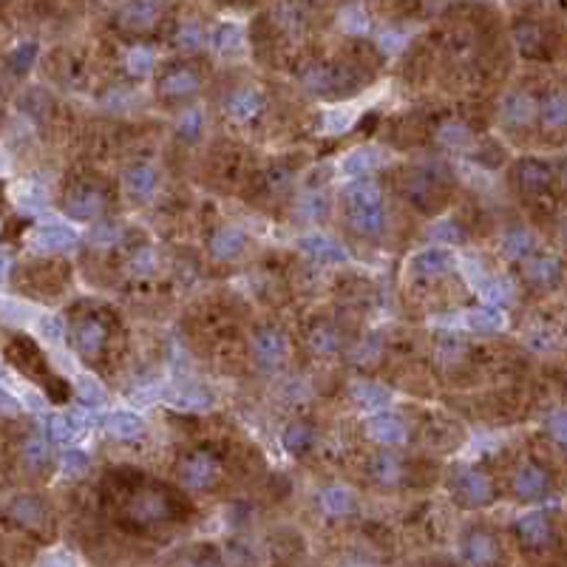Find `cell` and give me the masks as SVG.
<instances>
[{
  "instance_id": "f1b7e54d",
  "label": "cell",
  "mask_w": 567,
  "mask_h": 567,
  "mask_svg": "<svg viewBox=\"0 0 567 567\" xmlns=\"http://www.w3.org/2000/svg\"><path fill=\"white\" fill-rule=\"evenodd\" d=\"M454 267V256L442 247H429V250H420L412 258V270L423 278H437L442 273H449Z\"/></svg>"
},
{
  "instance_id": "52a82bcc",
  "label": "cell",
  "mask_w": 567,
  "mask_h": 567,
  "mask_svg": "<svg viewBox=\"0 0 567 567\" xmlns=\"http://www.w3.org/2000/svg\"><path fill=\"white\" fill-rule=\"evenodd\" d=\"M71 346L85 363H97L111 341V321L102 312H83L71 318Z\"/></svg>"
},
{
  "instance_id": "8992f818",
  "label": "cell",
  "mask_w": 567,
  "mask_h": 567,
  "mask_svg": "<svg viewBox=\"0 0 567 567\" xmlns=\"http://www.w3.org/2000/svg\"><path fill=\"white\" fill-rule=\"evenodd\" d=\"M224 476V463L213 449H190L176 463V480L188 491H213Z\"/></svg>"
},
{
  "instance_id": "44dd1931",
  "label": "cell",
  "mask_w": 567,
  "mask_h": 567,
  "mask_svg": "<svg viewBox=\"0 0 567 567\" xmlns=\"http://www.w3.org/2000/svg\"><path fill=\"white\" fill-rule=\"evenodd\" d=\"M264 111V94L256 85H236L233 92L224 97V114L239 122V126H247L256 117H261Z\"/></svg>"
},
{
  "instance_id": "277c9868",
  "label": "cell",
  "mask_w": 567,
  "mask_h": 567,
  "mask_svg": "<svg viewBox=\"0 0 567 567\" xmlns=\"http://www.w3.org/2000/svg\"><path fill=\"white\" fill-rule=\"evenodd\" d=\"M6 358H9V363L17 371H23L26 378H31V380H38L40 386H46V392L51 395V400L63 403L68 397L65 380L57 378L55 371H48V363L43 358L40 346L34 344L29 335H12V338L6 341Z\"/></svg>"
},
{
  "instance_id": "ba28073f",
  "label": "cell",
  "mask_w": 567,
  "mask_h": 567,
  "mask_svg": "<svg viewBox=\"0 0 567 567\" xmlns=\"http://www.w3.org/2000/svg\"><path fill=\"white\" fill-rule=\"evenodd\" d=\"M202 88V74L193 63H168L156 71L153 92L165 105H179L196 97Z\"/></svg>"
},
{
  "instance_id": "8d00e7d4",
  "label": "cell",
  "mask_w": 567,
  "mask_h": 567,
  "mask_svg": "<svg viewBox=\"0 0 567 567\" xmlns=\"http://www.w3.org/2000/svg\"><path fill=\"white\" fill-rule=\"evenodd\" d=\"M437 142H440L442 148H449V151L466 148L468 142H471V131H468V126H463V122L451 119V122H446V126H440Z\"/></svg>"
},
{
  "instance_id": "e575fe53",
  "label": "cell",
  "mask_w": 567,
  "mask_h": 567,
  "mask_svg": "<svg viewBox=\"0 0 567 567\" xmlns=\"http://www.w3.org/2000/svg\"><path fill=\"white\" fill-rule=\"evenodd\" d=\"M378 165H380L378 151H371V148H361V151H354L352 156H346L344 170H346L349 176H354V179H369V173L375 170Z\"/></svg>"
},
{
  "instance_id": "836d02e7",
  "label": "cell",
  "mask_w": 567,
  "mask_h": 567,
  "mask_svg": "<svg viewBox=\"0 0 567 567\" xmlns=\"http://www.w3.org/2000/svg\"><path fill=\"white\" fill-rule=\"evenodd\" d=\"M321 508L329 513V517H346V513L354 510V496H352V491H346L341 485H329L321 493Z\"/></svg>"
},
{
  "instance_id": "d590c367",
  "label": "cell",
  "mask_w": 567,
  "mask_h": 567,
  "mask_svg": "<svg viewBox=\"0 0 567 567\" xmlns=\"http://www.w3.org/2000/svg\"><path fill=\"white\" fill-rule=\"evenodd\" d=\"M38 55H40V48L34 46V43L14 46L9 55H6V71H12V74H17V77H23L26 71L34 65V60H38Z\"/></svg>"
},
{
  "instance_id": "2e32d148",
  "label": "cell",
  "mask_w": 567,
  "mask_h": 567,
  "mask_svg": "<svg viewBox=\"0 0 567 567\" xmlns=\"http://www.w3.org/2000/svg\"><path fill=\"white\" fill-rule=\"evenodd\" d=\"M564 278V261L559 256H534L522 264V281L525 287L536 290V292H547L556 290Z\"/></svg>"
},
{
  "instance_id": "ab89813d",
  "label": "cell",
  "mask_w": 567,
  "mask_h": 567,
  "mask_svg": "<svg viewBox=\"0 0 567 567\" xmlns=\"http://www.w3.org/2000/svg\"><path fill=\"white\" fill-rule=\"evenodd\" d=\"M48 440L51 442H57V446H65V442L74 440L77 434V423L74 417H65V414H55V417H48Z\"/></svg>"
},
{
  "instance_id": "d6986e66",
  "label": "cell",
  "mask_w": 567,
  "mask_h": 567,
  "mask_svg": "<svg viewBox=\"0 0 567 567\" xmlns=\"http://www.w3.org/2000/svg\"><path fill=\"white\" fill-rule=\"evenodd\" d=\"M500 554V539L485 528H474L463 536V559L471 567H496Z\"/></svg>"
},
{
  "instance_id": "c3c4849f",
  "label": "cell",
  "mask_w": 567,
  "mask_h": 567,
  "mask_svg": "<svg viewBox=\"0 0 567 567\" xmlns=\"http://www.w3.org/2000/svg\"><path fill=\"white\" fill-rule=\"evenodd\" d=\"M92 239H94L97 244H102V247H109L111 241H117V239H119V230H117V224L102 222V224H97V227H94Z\"/></svg>"
},
{
  "instance_id": "4316f807",
  "label": "cell",
  "mask_w": 567,
  "mask_h": 567,
  "mask_svg": "<svg viewBox=\"0 0 567 567\" xmlns=\"http://www.w3.org/2000/svg\"><path fill=\"white\" fill-rule=\"evenodd\" d=\"M159 14H162V6L156 4H128L119 9V26L131 34H145L159 23Z\"/></svg>"
},
{
  "instance_id": "f35d334b",
  "label": "cell",
  "mask_w": 567,
  "mask_h": 567,
  "mask_svg": "<svg viewBox=\"0 0 567 567\" xmlns=\"http://www.w3.org/2000/svg\"><path fill=\"white\" fill-rule=\"evenodd\" d=\"M21 457H23V463H26L29 468H34V471L46 468V466H48V442H46L43 437H38V434L29 437V440L23 442Z\"/></svg>"
},
{
  "instance_id": "6da1fadb",
  "label": "cell",
  "mask_w": 567,
  "mask_h": 567,
  "mask_svg": "<svg viewBox=\"0 0 567 567\" xmlns=\"http://www.w3.org/2000/svg\"><path fill=\"white\" fill-rule=\"evenodd\" d=\"M105 502L114 510L117 522L131 534H151L185 517L179 493L142 471H114L105 480Z\"/></svg>"
},
{
  "instance_id": "8fae6325",
  "label": "cell",
  "mask_w": 567,
  "mask_h": 567,
  "mask_svg": "<svg viewBox=\"0 0 567 567\" xmlns=\"http://www.w3.org/2000/svg\"><path fill=\"white\" fill-rule=\"evenodd\" d=\"M6 519L14 522L17 528L29 530V534H38V536H51V528H55L48 505L34 493L14 496V500L6 505Z\"/></svg>"
},
{
  "instance_id": "9a60e30c",
  "label": "cell",
  "mask_w": 567,
  "mask_h": 567,
  "mask_svg": "<svg viewBox=\"0 0 567 567\" xmlns=\"http://www.w3.org/2000/svg\"><path fill=\"white\" fill-rule=\"evenodd\" d=\"M500 117L510 134H525L528 128L539 126V97L530 92H510L502 100Z\"/></svg>"
},
{
  "instance_id": "60d3db41",
  "label": "cell",
  "mask_w": 567,
  "mask_h": 567,
  "mask_svg": "<svg viewBox=\"0 0 567 567\" xmlns=\"http://www.w3.org/2000/svg\"><path fill=\"white\" fill-rule=\"evenodd\" d=\"M126 65H128V71L134 77H145V74H151V71H153L156 57H153V51L148 46H134L128 51V57H126Z\"/></svg>"
},
{
  "instance_id": "603a6c76",
  "label": "cell",
  "mask_w": 567,
  "mask_h": 567,
  "mask_svg": "<svg viewBox=\"0 0 567 567\" xmlns=\"http://www.w3.org/2000/svg\"><path fill=\"white\" fill-rule=\"evenodd\" d=\"M207 250L216 261H236L247 250V233L241 227L222 224L213 230V236L207 239Z\"/></svg>"
},
{
  "instance_id": "83f0119b",
  "label": "cell",
  "mask_w": 567,
  "mask_h": 567,
  "mask_svg": "<svg viewBox=\"0 0 567 567\" xmlns=\"http://www.w3.org/2000/svg\"><path fill=\"white\" fill-rule=\"evenodd\" d=\"M534 233H530L528 227L522 224H510L505 233H502V253L510 258V261H528V258H534Z\"/></svg>"
},
{
  "instance_id": "ee69618b",
  "label": "cell",
  "mask_w": 567,
  "mask_h": 567,
  "mask_svg": "<svg viewBox=\"0 0 567 567\" xmlns=\"http://www.w3.org/2000/svg\"><path fill=\"white\" fill-rule=\"evenodd\" d=\"M545 432L551 434V440L556 442L559 449L567 451V409H559V412H554L551 417H547Z\"/></svg>"
},
{
  "instance_id": "ffe728a7",
  "label": "cell",
  "mask_w": 567,
  "mask_h": 567,
  "mask_svg": "<svg viewBox=\"0 0 567 567\" xmlns=\"http://www.w3.org/2000/svg\"><path fill=\"white\" fill-rule=\"evenodd\" d=\"M366 474L371 483H378L383 488H397L406 483V476H409V466H406V459L395 451H378L369 457Z\"/></svg>"
},
{
  "instance_id": "f546056e",
  "label": "cell",
  "mask_w": 567,
  "mask_h": 567,
  "mask_svg": "<svg viewBox=\"0 0 567 567\" xmlns=\"http://www.w3.org/2000/svg\"><path fill=\"white\" fill-rule=\"evenodd\" d=\"M281 442H284V451H287V454L301 457V454H307L315 446V429L304 420H295V423L287 425V429H284Z\"/></svg>"
},
{
  "instance_id": "cb8c5ba5",
  "label": "cell",
  "mask_w": 567,
  "mask_h": 567,
  "mask_svg": "<svg viewBox=\"0 0 567 567\" xmlns=\"http://www.w3.org/2000/svg\"><path fill=\"white\" fill-rule=\"evenodd\" d=\"M156 185H159V173L148 162H136L122 173V188H126V193L136 202L151 199L156 193Z\"/></svg>"
},
{
  "instance_id": "7bdbcfd3",
  "label": "cell",
  "mask_w": 567,
  "mask_h": 567,
  "mask_svg": "<svg viewBox=\"0 0 567 567\" xmlns=\"http://www.w3.org/2000/svg\"><path fill=\"white\" fill-rule=\"evenodd\" d=\"M202 126H205V117L190 109V111L179 114V122H176V134H179L182 139H188V142H193V139H199Z\"/></svg>"
},
{
  "instance_id": "7a4b0ae2",
  "label": "cell",
  "mask_w": 567,
  "mask_h": 567,
  "mask_svg": "<svg viewBox=\"0 0 567 567\" xmlns=\"http://www.w3.org/2000/svg\"><path fill=\"white\" fill-rule=\"evenodd\" d=\"M344 210L349 227L361 239H380L386 227V202L383 190L371 179H354L344 190Z\"/></svg>"
},
{
  "instance_id": "1f68e13d",
  "label": "cell",
  "mask_w": 567,
  "mask_h": 567,
  "mask_svg": "<svg viewBox=\"0 0 567 567\" xmlns=\"http://www.w3.org/2000/svg\"><path fill=\"white\" fill-rule=\"evenodd\" d=\"M344 338H341V329L335 327L332 321H315L310 329V346L318 354H335L341 349Z\"/></svg>"
},
{
  "instance_id": "f907efd6",
  "label": "cell",
  "mask_w": 567,
  "mask_h": 567,
  "mask_svg": "<svg viewBox=\"0 0 567 567\" xmlns=\"http://www.w3.org/2000/svg\"><path fill=\"white\" fill-rule=\"evenodd\" d=\"M43 567H80L77 559L71 556V554H55V556H48L43 562Z\"/></svg>"
},
{
  "instance_id": "7c38bea8",
  "label": "cell",
  "mask_w": 567,
  "mask_h": 567,
  "mask_svg": "<svg viewBox=\"0 0 567 567\" xmlns=\"http://www.w3.org/2000/svg\"><path fill=\"white\" fill-rule=\"evenodd\" d=\"M513 534H517V542L525 554L530 556H542L554 547L556 542V530H554V519L547 517L545 510H530L517 522L513 528Z\"/></svg>"
},
{
  "instance_id": "9c48e42d",
  "label": "cell",
  "mask_w": 567,
  "mask_h": 567,
  "mask_svg": "<svg viewBox=\"0 0 567 567\" xmlns=\"http://www.w3.org/2000/svg\"><path fill=\"white\" fill-rule=\"evenodd\" d=\"M449 491H451V500L459 508H485L496 500V485L488 474L476 471L471 466H459L451 471L449 476Z\"/></svg>"
},
{
  "instance_id": "30bf717a",
  "label": "cell",
  "mask_w": 567,
  "mask_h": 567,
  "mask_svg": "<svg viewBox=\"0 0 567 567\" xmlns=\"http://www.w3.org/2000/svg\"><path fill=\"white\" fill-rule=\"evenodd\" d=\"M105 207H109V193H105L97 182L71 185L60 199V210L68 219H77V222H92V219L102 216Z\"/></svg>"
},
{
  "instance_id": "681fc988",
  "label": "cell",
  "mask_w": 567,
  "mask_h": 567,
  "mask_svg": "<svg viewBox=\"0 0 567 567\" xmlns=\"http://www.w3.org/2000/svg\"><path fill=\"white\" fill-rule=\"evenodd\" d=\"M358 397H361L366 406H383V403L388 400V395L383 392V388H378V386H369V383L358 388Z\"/></svg>"
},
{
  "instance_id": "5b68a950",
  "label": "cell",
  "mask_w": 567,
  "mask_h": 567,
  "mask_svg": "<svg viewBox=\"0 0 567 567\" xmlns=\"http://www.w3.org/2000/svg\"><path fill=\"white\" fill-rule=\"evenodd\" d=\"M301 85L318 97H349L363 85L352 63H312L301 71Z\"/></svg>"
},
{
  "instance_id": "74e56055",
  "label": "cell",
  "mask_w": 567,
  "mask_h": 567,
  "mask_svg": "<svg viewBox=\"0 0 567 567\" xmlns=\"http://www.w3.org/2000/svg\"><path fill=\"white\" fill-rule=\"evenodd\" d=\"M466 321L474 332H496L502 327V312L496 307H476L468 312Z\"/></svg>"
},
{
  "instance_id": "b9f144b4",
  "label": "cell",
  "mask_w": 567,
  "mask_h": 567,
  "mask_svg": "<svg viewBox=\"0 0 567 567\" xmlns=\"http://www.w3.org/2000/svg\"><path fill=\"white\" fill-rule=\"evenodd\" d=\"M176 567H222V556L216 554V547H193V551H188L179 562H176Z\"/></svg>"
},
{
  "instance_id": "484cf974",
  "label": "cell",
  "mask_w": 567,
  "mask_h": 567,
  "mask_svg": "<svg viewBox=\"0 0 567 567\" xmlns=\"http://www.w3.org/2000/svg\"><path fill=\"white\" fill-rule=\"evenodd\" d=\"M31 244L43 253H60L77 244V233L65 224H43L31 233Z\"/></svg>"
},
{
  "instance_id": "d4e9b609",
  "label": "cell",
  "mask_w": 567,
  "mask_h": 567,
  "mask_svg": "<svg viewBox=\"0 0 567 567\" xmlns=\"http://www.w3.org/2000/svg\"><path fill=\"white\" fill-rule=\"evenodd\" d=\"M369 437L380 442L383 449H395L409 440V425L395 414H378L369 420Z\"/></svg>"
},
{
  "instance_id": "7dc6e473",
  "label": "cell",
  "mask_w": 567,
  "mask_h": 567,
  "mask_svg": "<svg viewBox=\"0 0 567 567\" xmlns=\"http://www.w3.org/2000/svg\"><path fill=\"white\" fill-rule=\"evenodd\" d=\"M77 392H80V400H83L85 406H97V403L105 400L102 388H100L94 380H88V378H80V380H77Z\"/></svg>"
},
{
  "instance_id": "e0dca14e",
  "label": "cell",
  "mask_w": 567,
  "mask_h": 567,
  "mask_svg": "<svg viewBox=\"0 0 567 567\" xmlns=\"http://www.w3.org/2000/svg\"><path fill=\"white\" fill-rule=\"evenodd\" d=\"M513 43H517L519 55L528 60H547L554 46L547 29L536 21H528V17H522V21L513 26Z\"/></svg>"
},
{
  "instance_id": "816d5d0a",
  "label": "cell",
  "mask_w": 567,
  "mask_h": 567,
  "mask_svg": "<svg viewBox=\"0 0 567 567\" xmlns=\"http://www.w3.org/2000/svg\"><path fill=\"white\" fill-rule=\"evenodd\" d=\"M559 239H562V244L567 247V213H564V219L559 222Z\"/></svg>"
},
{
  "instance_id": "7402d4cb",
  "label": "cell",
  "mask_w": 567,
  "mask_h": 567,
  "mask_svg": "<svg viewBox=\"0 0 567 567\" xmlns=\"http://www.w3.org/2000/svg\"><path fill=\"white\" fill-rule=\"evenodd\" d=\"M539 128L547 134L567 131V88H547L539 97Z\"/></svg>"
},
{
  "instance_id": "ac0fdd59",
  "label": "cell",
  "mask_w": 567,
  "mask_h": 567,
  "mask_svg": "<svg viewBox=\"0 0 567 567\" xmlns=\"http://www.w3.org/2000/svg\"><path fill=\"white\" fill-rule=\"evenodd\" d=\"M253 358L264 366V369H278L284 361H287V352H290V344L287 338L275 329V327H258L253 332Z\"/></svg>"
},
{
  "instance_id": "5bb4252c",
  "label": "cell",
  "mask_w": 567,
  "mask_h": 567,
  "mask_svg": "<svg viewBox=\"0 0 567 567\" xmlns=\"http://www.w3.org/2000/svg\"><path fill=\"white\" fill-rule=\"evenodd\" d=\"M551 488H554L551 474H547V468L536 463V459H525V463H519L510 474V493L513 500L519 502L545 500V496L551 493Z\"/></svg>"
},
{
  "instance_id": "d6a6232c",
  "label": "cell",
  "mask_w": 567,
  "mask_h": 567,
  "mask_svg": "<svg viewBox=\"0 0 567 567\" xmlns=\"http://www.w3.org/2000/svg\"><path fill=\"white\" fill-rule=\"evenodd\" d=\"M301 250L310 253L315 261H329V264H338L344 261V250L338 244H335L332 239L327 236H307V239H301Z\"/></svg>"
},
{
  "instance_id": "f6af8a7d",
  "label": "cell",
  "mask_w": 567,
  "mask_h": 567,
  "mask_svg": "<svg viewBox=\"0 0 567 567\" xmlns=\"http://www.w3.org/2000/svg\"><path fill=\"white\" fill-rule=\"evenodd\" d=\"M432 239H437L442 244H459L466 239V233H463V227H459L457 222H440L432 230Z\"/></svg>"
},
{
  "instance_id": "4fadbf2b",
  "label": "cell",
  "mask_w": 567,
  "mask_h": 567,
  "mask_svg": "<svg viewBox=\"0 0 567 567\" xmlns=\"http://www.w3.org/2000/svg\"><path fill=\"white\" fill-rule=\"evenodd\" d=\"M510 179H513V185H517V190L522 193V196L539 199V196H545V193H551V188L556 182V173H554L551 165L542 162V159L525 156V159H517V162H513Z\"/></svg>"
},
{
  "instance_id": "bcb514c9",
  "label": "cell",
  "mask_w": 567,
  "mask_h": 567,
  "mask_svg": "<svg viewBox=\"0 0 567 567\" xmlns=\"http://www.w3.org/2000/svg\"><path fill=\"white\" fill-rule=\"evenodd\" d=\"M63 471H65L68 476H80V474H85V471H88V454L80 451V449L65 451V457H63Z\"/></svg>"
},
{
  "instance_id": "3957f363",
  "label": "cell",
  "mask_w": 567,
  "mask_h": 567,
  "mask_svg": "<svg viewBox=\"0 0 567 567\" xmlns=\"http://www.w3.org/2000/svg\"><path fill=\"white\" fill-rule=\"evenodd\" d=\"M451 170L442 162H420L406 170L403 176V196L409 199L414 207L434 213L446 205L449 188H451Z\"/></svg>"
},
{
  "instance_id": "4dcf8cb0",
  "label": "cell",
  "mask_w": 567,
  "mask_h": 567,
  "mask_svg": "<svg viewBox=\"0 0 567 567\" xmlns=\"http://www.w3.org/2000/svg\"><path fill=\"white\" fill-rule=\"evenodd\" d=\"M105 432H109L114 440L131 442L145 434V423H142V417H136L134 412H114L109 420H105Z\"/></svg>"
}]
</instances>
